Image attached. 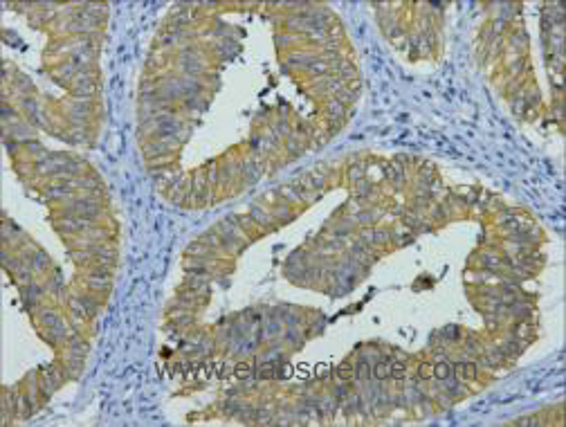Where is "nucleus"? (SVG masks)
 Wrapping results in <instances>:
<instances>
[{
  "label": "nucleus",
  "instance_id": "nucleus-11",
  "mask_svg": "<svg viewBox=\"0 0 566 427\" xmlns=\"http://www.w3.org/2000/svg\"><path fill=\"white\" fill-rule=\"evenodd\" d=\"M45 194L50 198H72V187L65 185V182H59V185L45 187Z\"/></svg>",
  "mask_w": 566,
  "mask_h": 427
},
{
  "label": "nucleus",
  "instance_id": "nucleus-14",
  "mask_svg": "<svg viewBox=\"0 0 566 427\" xmlns=\"http://www.w3.org/2000/svg\"><path fill=\"white\" fill-rule=\"evenodd\" d=\"M391 380H396V382H404V378H407V362L404 360H393L391 362V376H389Z\"/></svg>",
  "mask_w": 566,
  "mask_h": 427
},
{
  "label": "nucleus",
  "instance_id": "nucleus-18",
  "mask_svg": "<svg viewBox=\"0 0 566 427\" xmlns=\"http://www.w3.org/2000/svg\"><path fill=\"white\" fill-rule=\"evenodd\" d=\"M416 376H418L420 382H427V380H432V378H434V364H432V362H420Z\"/></svg>",
  "mask_w": 566,
  "mask_h": 427
},
{
  "label": "nucleus",
  "instance_id": "nucleus-24",
  "mask_svg": "<svg viewBox=\"0 0 566 427\" xmlns=\"http://www.w3.org/2000/svg\"><path fill=\"white\" fill-rule=\"evenodd\" d=\"M391 241V230H375V245H387Z\"/></svg>",
  "mask_w": 566,
  "mask_h": 427
},
{
  "label": "nucleus",
  "instance_id": "nucleus-20",
  "mask_svg": "<svg viewBox=\"0 0 566 427\" xmlns=\"http://www.w3.org/2000/svg\"><path fill=\"white\" fill-rule=\"evenodd\" d=\"M443 335L447 337L445 342H454V344H456V342H463V340H461V337H463V331H461L459 326H447V329L443 331Z\"/></svg>",
  "mask_w": 566,
  "mask_h": 427
},
{
  "label": "nucleus",
  "instance_id": "nucleus-28",
  "mask_svg": "<svg viewBox=\"0 0 566 427\" xmlns=\"http://www.w3.org/2000/svg\"><path fill=\"white\" fill-rule=\"evenodd\" d=\"M465 348L470 353H481V344H479V340H476L474 335H467V340H465Z\"/></svg>",
  "mask_w": 566,
  "mask_h": 427
},
{
  "label": "nucleus",
  "instance_id": "nucleus-2",
  "mask_svg": "<svg viewBox=\"0 0 566 427\" xmlns=\"http://www.w3.org/2000/svg\"><path fill=\"white\" fill-rule=\"evenodd\" d=\"M384 175H387V180L391 182L393 187H402L404 182H407V175H404V169H402V164L400 162H389V164H384Z\"/></svg>",
  "mask_w": 566,
  "mask_h": 427
},
{
  "label": "nucleus",
  "instance_id": "nucleus-4",
  "mask_svg": "<svg viewBox=\"0 0 566 427\" xmlns=\"http://www.w3.org/2000/svg\"><path fill=\"white\" fill-rule=\"evenodd\" d=\"M270 214L274 216V221H277L279 225H283V223H290V221L294 218V214H292V209H290V205H288V202H283V200H279L277 205L270 209Z\"/></svg>",
  "mask_w": 566,
  "mask_h": 427
},
{
  "label": "nucleus",
  "instance_id": "nucleus-21",
  "mask_svg": "<svg viewBox=\"0 0 566 427\" xmlns=\"http://www.w3.org/2000/svg\"><path fill=\"white\" fill-rule=\"evenodd\" d=\"M360 241L364 243V245H375V230L373 227H362L360 230Z\"/></svg>",
  "mask_w": 566,
  "mask_h": 427
},
{
  "label": "nucleus",
  "instance_id": "nucleus-3",
  "mask_svg": "<svg viewBox=\"0 0 566 427\" xmlns=\"http://www.w3.org/2000/svg\"><path fill=\"white\" fill-rule=\"evenodd\" d=\"M454 373L461 382H472L479 378V367H476V362H459L454 367Z\"/></svg>",
  "mask_w": 566,
  "mask_h": 427
},
{
  "label": "nucleus",
  "instance_id": "nucleus-26",
  "mask_svg": "<svg viewBox=\"0 0 566 427\" xmlns=\"http://www.w3.org/2000/svg\"><path fill=\"white\" fill-rule=\"evenodd\" d=\"M285 149H288L292 155H299V153H301V144L292 137V135H290V137H285Z\"/></svg>",
  "mask_w": 566,
  "mask_h": 427
},
{
  "label": "nucleus",
  "instance_id": "nucleus-12",
  "mask_svg": "<svg viewBox=\"0 0 566 427\" xmlns=\"http://www.w3.org/2000/svg\"><path fill=\"white\" fill-rule=\"evenodd\" d=\"M45 290H48L45 286L36 283V281H29V283H27V288H25V299H27L29 304H34V301H39L41 297H43Z\"/></svg>",
  "mask_w": 566,
  "mask_h": 427
},
{
  "label": "nucleus",
  "instance_id": "nucleus-8",
  "mask_svg": "<svg viewBox=\"0 0 566 427\" xmlns=\"http://www.w3.org/2000/svg\"><path fill=\"white\" fill-rule=\"evenodd\" d=\"M371 376L378 380V382H384V380H389V376H391V362L389 360H380L375 362L371 367Z\"/></svg>",
  "mask_w": 566,
  "mask_h": 427
},
{
  "label": "nucleus",
  "instance_id": "nucleus-29",
  "mask_svg": "<svg viewBox=\"0 0 566 427\" xmlns=\"http://www.w3.org/2000/svg\"><path fill=\"white\" fill-rule=\"evenodd\" d=\"M542 420L537 418V416H521V418L515 420V425H539Z\"/></svg>",
  "mask_w": 566,
  "mask_h": 427
},
{
  "label": "nucleus",
  "instance_id": "nucleus-13",
  "mask_svg": "<svg viewBox=\"0 0 566 427\" xmlns=\"http://www.w3.org/2000/svg\"><path fill=\"white\" fill-rule=\"evenodd\" d=\"M512 337H517V340H521V342H531L533 340L531 322H519V324L515 326V331H512Z\"/></svg>",
  "mask_w": 566,
  "mask_h": 427
},
{
  "label": "nucleus",
  "instance_id": "nucleus-1",
  "mask_svg": "<svg viewBox=\"0 0 566 427\" xmlns=\"http://www.w3.org/2000/svg\"><path fill=\"white\" fill-rule=\"evenodd\" d=\"M250 216H252V221L261 227V230H277V227H279V223L274 221V216L268 209H263L261 205H252L250 207Z\"/></svg>",
  "mask_w": 566,
  "mask_h": 427
},
{
  "label": "nucleus",
  "instance_id": "nucleus-5",
  "mask_svg": "<svg viewBox=\"0 0 566 427\" xmlns=\"http://www.w3.org/2000/svg\"><path fill=\"white\" fill-rule=\"evenodd\" d=\"M523 348H526V342L517 340V337H508V340H503V344H501V351H503L506 358H519Z\"/></svg>",
  "mask_w": 566,
  "mask_h": 427
},
{
  "label": "nucleus",
  "instance_id": "nucleus-25",
  "mask_svg": "<svg viewBox=\"0 0 566 427\" xmlns=\"http://www.w3.org/2000/svg\"><path fill=\"white\" fill-rule=\"evenodd\" d=\"M48 290L52 295H61V290H63V281L59 279V274H56V277H52L50 279V286H48Z\"/></svg>",
  "mask_w": 566,
  "mask_h": 427
},
{
  "label": "nucleus",
  "instance_id": "nucleus-7",
  "mask_svg": "<svg viewBox=\"0 0 566 427\" xmlns=\"http://www.w3.org/2000/svg\"><path fill=\"white\" fill-rule=\"evenodd\" d=\"M324 111H326V115H328V119H339V122H342V119H344V115H346V106H342V103L337 101L335 97L326 101Z\"/></svg>",
  "mask_w": 566,
  "mask_h": 427
},
{
  "label": "nucleus",
  "instance_id": "nucleus-9",
  "mask_svg": "<svg viewBox=\"0 0 566 427\" xmlns=\"http://www.w3.org/2000/svg\"><path fill=\"white\" fill-rule=\"evenodd\" d=\"M353 376H355V367L351 364V360H344L339 367L335 369L337 382H353Z\"/></svg>",
  "mask_w": 566,
  "mask_h": 427
},
{
  "label": "nucleus",
  "instance_id": "nucleus-16",
  "mask_svg": "<svg viewBox=\"0 0 566 427\" xmlns=\"http://www.w3.org/2000/svg\"><path fill=\"white\" fill-rule=\"evenodd\" d=\"M234 376H236V380H250L254 376V369L250 362H236L234 364Z\"/></svg>",
  "mask_w": 566,
  "mask_h": 427
},
{
  "label": "nucleus",
  "instance_id": "nucleus-6",
  "mask_svg": "<svg viewBox=\"0 0 566 427\" xmlns=\"http://www.w3.org/2000/svg\"><path fill=\"white\" fill-rule=\"evenodd\" d=\"M86 283L92 293H108L110 290V277H97V274H86Z\"/></svg>",
  "mask_w": 566,
  "mask_h": 427
},
{
  "label": "nucleus",
  "instance_id": "nucleus-17",
  "mask_svg": "<svg viewBox=\"0 0 566 427\" xmlns=\"http://www.w3.org/2000/svg\"><path fill=\"white\" fill-rule=\"evenodd\" d=\"M346 178H349L351 182L364 180V164H362V162H353L349 169H346Z\"/></svg>",
  "mask_w": 566,
  "mask_h": 427
},
{
  "label": "nucleus",
  "instance_id": "nucleus-19",
  "mask_svg": "<svg viewBox=\"0 0 566 427\" xmlns=\"http://www.w3.org/2000/svg\"><path fill=\"white\" fill-rule=\"evenodd\" d=\"M481 263L485 265L487 270H497V268H501V265L506 263V261H503V259H499L497 254H483V257H481Z\"/></svg>",
  "mask_w": 566,
  "mask_h": 427
},
{
  "label": "nucleus",
  "instance_id": "nucleus-22",
  "mask_svg": "<svg viewBox=\"0 0 566 427\" xmlns=\"http://www.w3.org/2000/svg\"><path fill=\"white\" fill-rule=\"evenodd\" d=\"M402 223L411 230H420L423 227V221H420V214H404L402 216Z\"/></svg>",
  "mask_w": 566,
  "mask_h": 427
},
{
  "label": "nucleus",
  "instance_id": "nucleus-23",
  "mask_svg": "<svg viewBox=\"0 0 566 427\" xmlns=\"http://www.w3.org/2000/svg\"><path fill=\"white\" fill-rule=\"evenodd\" d=\"M23 147H25V151H29V153H45L43 144H41L39 139H25Z\"/></svg>",
  "mask_w": 566,
  "mask_h": 427
},
{
  "label": "nucleus",
  "instance_id": "nucleus-15",
  "mask_svg": "<svg viewBox=\"0 0 566 427\" xmlns=\"http://www.w3.org/2000/svg\"><path fill=\"white\" fill-rule=\"evenodd\" d=\"M451 373H454V367H451L449 362L440 360V362H436V364H434V378L438 380V382H440V380H447V378L451 376Z\"/></svg>",
  "mask_w": 566,
  "mask_h": 427
},
{
  "label": "nucleus",
  "instance_id": "nucleus-10",
  "mask_svg": "<svg viewBox=\"0 0 566 427\" xmlns=\"http://www.w3.org/2000/svg\"><path fill=\"white\" fill-rule=\"evenodd\" d=\"M371 376V364H368L366 358H362L360 362L355 364V376H353V382H368Z\"/></svg>",
  "mask_w": 566,
  "mask_h": 427
},
{
  "label": "nucleus",
  "instance_id": "nucleus-27",
  "mask_svg": "<svg viewBox=\"0 0 566 427\" xmlns=\"http://www.w3.org/2000/svg\"><path fill=\"white\" fill-rule=\"evenodd\" d=\"M447 207L445 205H434L432 207V216L436 218V221H445V218H447Z\"/></svg>",
  "mask_w": 566,
  "mask_h": 427
}]
</instances>
